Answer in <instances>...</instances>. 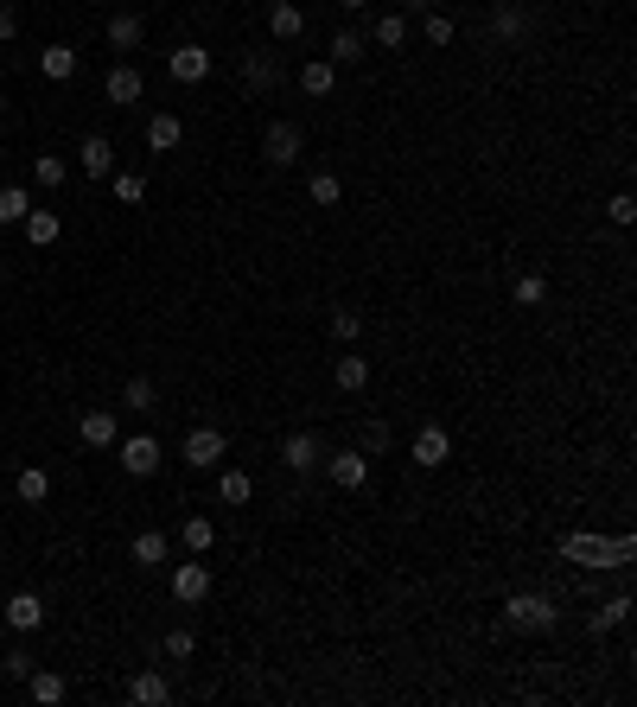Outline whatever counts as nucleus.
Listing matches in <instances>:
<instances>
[{
    "mask_svg": "<svg viewBox=\"0 0 637 707\" xmlns=\"http://www.w3.org/2000/svg\"><path fill=\"white\" fill-rule=\"evenodd\" d=\"M0 669H7L13 682H26V676H32V669H39V663H32V650H20V644H13V650H7V663H0Z\"/></svg>",
    "mask_w": 637,
    "mask_h": 707,
    "instance_id": "43",
    "label": "nucleus"
},
{
    "mask_svg": "<svg viewBox=\"0 0 637 707\" xmlns=\"http://www.w3.org/2000/svg\"><path fill=\"white\" fill-rule=\"evenodd\" d=\"M306 198L332 211V204H344V179H338V172H313V179H306Z\"/></svg>",
    "mask_w": 637,
    "mask_h": 707,
    "instance_id": "34",
    "label": "nucleus"
},
{
    "mask_svg": "<svg viewBox=\"0 0 637 707\" xmlns=\"http://www.w3.org/2000/svg\"><path fill=\"white\" fill-rule=\"evenodd\" d=\"M134 561L141 567H166V555H172V542L160 536V529H141V536H134V548H128Z\"/></svg>",
    "mask_w": 637,
    "mask_h": 707,
    "instance_id": "29",
    "label": "nucleus"
},
{
    "mask_svg": "<svg viewBox=\"0 0 637 707\" xmlns=\"http://www.w3.org/2000/svg\"><path fill=\"white\" fill-rule=\"evenodd\" d=\"M408 459H415V465H421V472H440V465H446V459H453V434H446V427H440V421H427V427H421V434H415V440H408Z\"/></svg>",
    "mask_w": 637,
    "mask_h": 707,
    "instance_id": "7",
    "label": "nucleus"
},
{
    "mask_svg": "<svg viewBox=\"0 0 637 707\" xmlns=\"http://www.w3.org/2000/svg\"><path fill=\"white\" fill-rule=\"evenodd\" d=\"M223 453H230L223 427H192V434H185V465H192V472H211V465H223Z\"/></svg>",
    "mask_w": 637,
    "mask_h": 707,
    "instance_id": "10",
    "label": "nucleus"
},
{
    "mask_svg": "<svg viewBox=\"0 0 637 707\" xmlns=\"http://www.w3.org/2000/svg\"><path fill=\"white\" fill-rule=\"evenodd\" d=\"M243 83H249V96H268L281 83V58L274 51H243Z\"/></svg>",
    "mask_w": 637,
    "mask_h": 707,
    "instance_id": "13",
    "label": "nucleus"
},
{
    "mask_svg": "<svg viewBox=\"0 0 637 707\" xmlns=\"http://www.w3.org/2000/svg\"><path fill=\"white\" fill-rule=\"evenodd\" d=\"M115 459H122L128 478H153L166 465V446L153 440V434H128V440H115Z\"/></svg>",
    "mask_w": 637,
    "mask_h": 707,
    "instance_id": "3",
    "label": "nucleus"
},
{
    "mask_svg": "<svg viewBox=\"0 0 637 707\" xmlns=\"http://www.w3.org/2000/svg\"><path fill=\"white\" fill-rule=\"evenodd\" d=\"M7 625L20 631V637L39 631V625H45V599H39V593H13V599H7Z\"/></svg>",
    "mask_w": 637,
    "mask_h": 707,
    "instance_id": "19",
    "label": "nucleus"
},
{
    "mask_svg": "<svg viewBox=\"0 0 637 707\" xmlns=\"http://www.w3.org/2000/svg\"><path fill=\"white\" fill-rule=\"evenodd\" d=\"M141 39H147V20H141V13H115V20H109V45L122 51V58H128V51H141Z\"/></svg>",
    "mask_w": 637,
    "mask_h": 707,
    "instance_id": "21",
    "label": "nucleus"
},
{
    "mask_svg": "<svg viewBox=\"0 0 637 707\" xmlns=\"http://www.w3.org/2000/svg\"><path fill=\"white\" fill-rule=\"evenodd\" d=\"M325 478H332L338 491H364L370 485V453H357V446H344V453H325Z\"/></svg>",
    "mask_w": 637,
    "mask_h": 707,
    "instance_id": "6",
    "label": "nucleus"
},
{
    "mask_svg": "<svg viewBox=\"0 0 637 707\" xmlns=\"http://www.w3.org/2000/svg\"><path fill=\"white\" fill-rule=\"evenodd\" d=\"M185 141V122L179 115H147V153H172Z\"/></svg>",
    "mask_w": 637,
    "mask_h": 707,
    "instance_id": "22",
    "label": "nucleus"
},
{
    "mask_svg": "<svg viewBox=\"0 0 637 707\" xmlns=\"http://www.w3.org/2000/svg\"><path fill=\"white\" fill-rule=\"evenodd\" d=\"M109 192H115V204H141L147 185H141V172H109Z\"/></svg>",
    "mask_w": 637,
    "mask_h": 707,
    "instance_id": "37",
    "label": "nucleus"
},
{
    "mask_svg": "<svg viewBox=\"0 0 637 707\" xmlns=\"http://www.w3.org/2000/svg\"><path fill=\"white\" fill-rule=\"evenodd\" d=\"M128 701H134V707H166V701H172V682L160 676V669H141V676L128 682Z\"/></svg>",
    "mask_w": 637,
    "mask_h": 707,
    "instance_id": "16",
    "label": "nucleus"
},
{
    "mask_svg": "<svg viewBox=\"0 0 637 707\" xmlns=\"http://www.w3.org/2000/svg\"><path fill=\"white\" fill-rule=\"evenodd\" d=\"M625 618H631V593H612L606 606H593V612H587V631H593V637H599V631H618Z\"/></svg>",
    "mask_w": 637,
    "mask_h": 707,
    "instance_id": "24",
    "label": "nucleus"
},
{
    "mask_svg": "<svg viewBox=\"0 0 637 707\" xmlns=\"http://www.w3.org/2000/svg\"><path fill=\"white\" fill-rule=\"evenodd\" d=\"M26 211H32L26 185H0V223H26Z\"/></svg>",
    "mask_w": 637,
    "mask_h": 707,
    "instance_id": "35",
    "label": "nucleus"
},
{
    "mask_svg": "<svg viewBox=\"0 0 637 707\" xmlns=\"http://www.w3.org/2000/svg\"><path fill=\"white\" fill-rule=\"evenodd\" d=\"M332 383H338L344 395H364V389H370V357H357L351 344H344V357H332Z\"/></svg>",
    "mask_w": 637,
    "mask_h": 707,
    "instance_id": "14",
    "label": "nucleus"
},
{
    "mask_svg": "<svg viewBox=\"0 0 637 707\" xmlns=\"http://www.w3.org/2000/svg\"><path fill=\"white\" fill-rule=\"evenodd\" d=\"M357 332H364V319H357L351 306H338V313H332V338L338 344H357Z\"/></svg>",
    "mask_w": 637,
    "mask_h": 707,
    "instance_id": "40",
    "label": "nucleus"
},
{
    "mask_svg": "<svg viewBox=\"0 0 637 707\" xmlns=\"http://www.w3.org/2000/svg\"><path fill=\"white\" fill-rule=\"evenodd\" d=\"M606 217L618 223V230H625V223H637V198H631V192H612V204H606Z\"/></svg>",
    "mask_w": 637,
    "mask_h": 707,
    "instance_id": "42",
    "label": "nucleus"
},
{
    "mask_svg": "<svg viewBox=\"0 0 637 707\" xmlns=\"http://www.w3.org/2000/svg\"><path fill=\"white\" fill-rule=\"evenodd\" d=\"M364 39H370V45H383V51H402V45H408V20H402V13H383V20H376Z\"/></svg>",
    "mask_w": 637,
    "mask_h": 707,
    "instance_id": "28",
    "label": "nucleus"
},
{
    "mask_svg": "<svg viewBox=\"0 0 637 707\" xmlns=\"http://www.w3.org/2000/svg\"><path fill=\"white\" fill-rule=\"evenodd\" d=\"M20 230H26V243H32V249H51V243H58V236H64V223H58V211H45V204H32Z\"/></svg>",
    "mask_w": 637,
    "mask_h": 707,
    "instance_id": "17",
    "label": "nucleus"
},
{
    "mask_svg": "<svg viewBox=\"0 0 637 707\" xmlns=\"http://www.w3.org/2000/svg\"><path fill=\"white\" fill-rule=\"evenodd\" d=\"M504 625L510 631H555L561 612H555V599H548V593H510L504 599Z\"/></svg>",
    "mask_w": 637,
    "mask_h": 707,
    "instance_id": "2",
    "label": "nucleus"
},
{
    "mask_svg": "<svg viewBox=\"0 0 637 707\" xmlns=\"http://www.w3.org/2000/svg\"><path fill=\"white\" fill-rule=\"evenodd\" d=\"M332 83H338V64H332V58L300 64V90H306V96H332Z\"/></svg>",
    "mask_w": 637,
    "mask_h": 707,
    "instance_id": "27",
    "label": "nucleus"
},
{
    "mask_svg": "<svg viewBox=\"0 0 637 707\" xmlns=\"http://www.w3.org/2000/svg\"><path fill=\"white\" fill-rule=\"evenodd\" d=\"M122 408L147 415V408H153V376H128V383H122Z\"/></svg>",
    "mask_w": 637,
    "mask_h": 707,
    "instance_id": "36",
    "label": "nucleus"
},
{
    "mask_svg": "<svg viewBox=\"0 0 637 707\" xmlns=\"http://www.w3.org/2000/svg\"><path fill=\"white\" fill-rule=\"evenodd\" d=\"M300 153H306L300 122H268V134H262V160H268V166H294Z\"/></svg>",
    "mask_w": 637,
    "mask_h": 707,
    "instance_id": "8",
    "label": "nucleus"
},
{
    "mask_svg": "<svg viewBox=\"0 0 637 707\" xmlns=\"http://www.w3.org/2000/svg\"><path fill=\"white\" fill-rule=\"evenodd\" d=\"M26 695L39 701V707H58L64 695H71V682H64V676H51V669H32V676H26Z\"/></svg>",
    "mask_w": 637,
    "mask_h": 707,
    "instance_id": "26",
    "label": "nucleus"
},
{
    "mask_svg": "<svg viewBox=\"0 0 637 707\" xmlns=\"http://www.w3.org/2000/svg\"><path fill=\"white\" fill-rule=\"evenodd\" d=\"M319 459H325V446H319L313 427H300V434L281 440V465H287V472H319Z\"/></svg>",
    "mask_w": 637,
    "mask_h": 707,
    "instance_id": "11",
    "label": "nucleus"
},
{
    "mask_svg": "<svg viewBox=\"0 0 637 707\" xmlns=\"http://www.w3.org/2000/svg\"><path fill=\"white\" fill-rule=\"evenodd\" d=\"M166 77L172 83H204V77H211V51H204V45H179L166 58Z\"/></svg>",
    "mask_w": 637,
    "mask_h": 707,
    "instance_id": "12",
    "label": "nucleus"
},
{
    "mask_svg": "<svg viewBox=\"0 0 637 707\" xmlns=\"http://www.w3.org/2000/svg\"><path fill=\"white\" fill-rule=\"evenodd\" d=\"M555 555L574 561V567H631L637 542L631 536H587V529H567V536L555 542Z\"/></svg>",
    "mask_w": 637,
    "mask_h": 707,
    "instance_id": "1",
    "label": "nucleus"
},
{
    "mask_svg": "<svg viewBox=\"0 0 637 707\" xmlns=\"http://www.w3.org/2000/svg\"><path fill=\"white\" fill-rule=\"evenodd\" d=\"M510 300H516V306H542V300H548V281H542V274H516Z\"/></svg>",
    "mask_w": 637,
    "mask_h": 707,
    "instance_id": "38",
    "label": "nucleus"
},
{
    "mask_svg": "<svg viewBox=\"0 0 637 707\" xmlns=\"http://www.w3.org/2000/svg\"><path fill=\"white\" fill-rule=\"evenodd\" d=\"M338 7H344V13H357V7H370V0H338Z\"/></svg>",
    "mask_w": 637,
    "mask_h": 707,
    "instance_id": "46",
    "label": "nucleus"
},
{
    "mask_svg": "<svg viewBox=\"0 0 637 707\" xmlns=\"http://www.w3.org/2000/svg\"><path fill=\"white\" fill-rule=\"evenodd\" d=\"M32 179H39V192H64V179H71V166H64L58 153H39V160H32Z\"/></svg>",
    "mask_w": 637,
    "mask_h": 707,
    "instance_id": "33",
    "label": "nucleus"
},
{
    "mask_svg": "<svg viewBox=\"0 0 637 707\" xmlns=\"http://www.w3.org/2000/svg\"><path fill=\"white\" fill-rule=\"evenodd\" d=\"M77 440L90 446V453H115V440H122V421H115V408H83Z\"/></svg>",
    "mask_w": 637,
    "mask_h": 707,
    "instance_id": "9",
    "label": "nucleus"
},
{
    "mask_svg": "<svg viewBox=\"0 0 637 707\" xmlns=\"http://www.w3.org/2000/svg\"><path fill=\"white\" fill-rule=\"evenodd\" d=\"M192 650H198L192 631H166V657H172V663H192Z\"/></svg>",
    "mask_w": 637,
    "mask_h": 707,
    "instance_id": "41",
    "label": "nucleus"
},
{
    "mask_svg": "<svg viewBox=\"0 0 637 707\" xmlns=\"http://www.w3.org/2000/svg\"><path fill=\"white\" fill-rule=\"evenodd\" d=\"M357 453H389V421H364V434H357Z\"/></svg>",
    "mask_w": 637,
    "mask_h": 707,
    "instance_id": "39",
    "label": "nucleus"
},
{
    "mask_svg": "<svg viewBox=\"0 0 637 707\" xmlns=\"http://www.w3.org/2000/svg\"><path fill=\"white\" fill-rule=\"evenodd\" d=\"M523 32H529V13L523 7H497L491 13V39L497 45H523Z\"/></svg>",
    "mask_w": 637,
    "mask_h": 707,
    "instance_id": "25",
    "label": "nucleus"
},
{
    "mask_svg": "<svg viewBox=\"0 0 637 707\" xmlns=\"http://www.w3.org/2000/svg\"><path fill=\"white\" fill-rule=\"evenodd\" d=\"M364 51H370V39H364V32H351V26H344L338 39L325 45V58H332V64H364Z\"/></svg>",
    "mask_w": 637,
    "mask_h": 707,
    "instance_id": "30",
    "label": "nucleus"
},
{
    "mask_svg": "<svg viewBox=\"0 0 637 707\" xmlns=\"http://www.w3.org/2000/svg\"><path fill=\"white\" fill-rule=\"evenodd\" d=\"M39 77L45 83H71L77 77V45H45L39 51Z\"/></svg>",
    "mask_w": 637,
    "mask_h": 707,
    "instance_id": "18",
    "label": "nucleus"
},
{
    "mask_svg": "<svg viewBox=\"0 0 637 707\" xmlns=\"http://www.w3.org/2000/svg\"><path fill=\"white\" fill-rule=\"evenodd\" d=\"M427 45H453V20H446V13H427Z\"/></svg>",
    "mask_w": 637,
    "mask_h": 707,
    "instance_id": "44",
    "label": "nucleus"
},
{
    "mask_svg": "<svg viewBox=\"0 0 637 707\" xmlns=\"http://www.w3.org/2000/svg\"><path fill=\"white\" fill-rule=\"evenodd\" d=\"M13 491H20V504H45V497H51V472H45V465H26V472L13 478Z\"/></svg>",
    "mask_w": 637,
    "mask_h": 707,
    "instance_id": "32",
    "label": "nucleus"
},
{
    "mask_svg": "<svg viewBox=\"0 0 637 707\" xmlns=\"http://www.w3.org/2000/svg\"><path fill=\"white\" fill-rule=\"evenodd\" d=\"M102 96H109L115 109H141V102H147V77H141V64H128V58H122L109 77H102Z\"/></svg>",
    "mask_w": 637,
    "mask_h": 707,
    "instance_id": "5",
    "label": "nucleus"
},
{
    "mask_svg": "<svg viewBox=\"0 0 637 707\" xmlns=\"http://www.w3.org/2000/svg\"><path fill=\"white\" fill-rule=\"evenodd\" d=\"M179 542H185V555H211V548H217V523H211V516H185Z\"/></svg>",
    "mask_w": 637,
    "mask_h": 707,
    "instance_id": "23",
    "label": "nucleus"
},
{
    "mask_svg": "<svg viewBox=\"0 0 637 707\" xmlns=\"http://www.w3.org/2000/svg\"><path fill=\"white\" fill-rule=\"evenodd\" d=\"M13 32H20V13H13V7H7V0H0V45H7V39H13Z\"/></svg>",
    "mask_w": 637,
    "mask_h": 707,
    "instance_id": "45",
    "label": "nucleus"
},
{
    "mask_svg": "<svg viewBox=\"0 0 637 707\" xmlns=\"http://www.w3.org/2000/svg\"><path fill=\"white\" fill-rule=\"evenodd\" d=\"M77 166L90 172V179H109V172H115V141H109V134H83Z\"/></svg>",
    "mask_w": 637,
    "mask_h": 707,
    "instance_id": "15",
    "label": "nucleus"
},
{
    "mask_svg": "<svg viewBox=\"0 0 637 707\" xmlns=\"http://www.w3.org/2000/svg\"><path fill=\"white\" fill-rule=\"evenodd\" d=\"M172 599H179V606H204V599H211V567H204V555H185L172 567Z\"/></svg>",
    "mask_w": 637,
    "mask_h": 707,
    "instance_id": "4",
    "label": "nucleus"
},
{
    "mask_svg": "<svg viewBox=\"0 0 637 707\" xmlns=\"http://www.w3.org/2000/svg\"><path fill=\"white\" fill-rule=\"evenodd\" d=\"M217 497H223V504H249V497H255V478L243 472V465H230V472H217Z\"/></svg>",
    "mask_w": 637,
    "mask_h": 707,
    "instance_id": "31",
    "label": "nucleus"
},
{
    "mask_svg": "<svg viewBox=\"0 0 637 707\" xmlns=\"http://www.w3.org/2000/svg\"><path fill=\"white\" fill-rule=\"evenodd\" d=\"M268 32H274L281 45H294L300 32H306V13L294 7V0H274V7H268Z\"/></svg>",
    "mask_w": 637,
    "mask_h": 707,
    "instance_id": "20",
    "label": "nucleus"
}]
</instances>
